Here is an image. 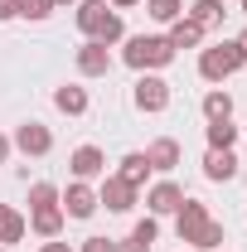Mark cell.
I'll return each mask as SVG.
<instances>
[{
  "label": "cell",
  "mask_w": 247,
  "mask_h": 252,
  "mask_svg": "<svg viewBox=\"0 0 247 252\" xmlns=\"http://www.w3.org/2000/svg\"><path fill=\"white\" fill-rule=\"evenodd\" d=\"M97 204H107L112 214H131L136 209V185H126L122 175H107L102 189H97Z\"/></svg>",
  "instance_id": "9c48e42d"
},
{
  "label": "cell",
  "mask_w": 247,
  "mask_h": 252,
  "mask_svg": "<svg viewBox=\"0 0 247 252\" xmlns=\"http://www.w3.org/2000/svg\"><path fill=\"white\" fill-rule=\"evenodd\" d=\"M185 15H189L204 34H209V30H218V25H223V15H228V10H223V0H194Z\"/></svg>",
  "instance_id": "2e32d148"
},
{
  "label": "cell",
  "mask_w": 247,
  "mask_h": 252,
  "mask_svg": "<svg viewBox=\"0 0 247 252\" xmlns=\"http://www.w3.org/2000/svg\"><path fill=\"white\" fill-rule=\"evenodd\" d=\"M243 49H238V39H223V44H209L204 54H199V78L204 83H223V78H233L238 68H243Z\"/></svg>",
  "instance_id": "277c9868"
},
{
  "label": "cell",
  "mask_w": 247,
  "mask_h": 252,
  "mask_svg": "<svg viewBox=\"0 0 247 252\" xmlns=\"http://www.w3.org/2000/svg\"><path fill=\"white\" fill-rule=\"evenodd\" d=\"M117 175H122L126 185H146V175H151V160H146V151H131V156H122V170H117Z\"/></svg>",
  "instance_id": "d6986e66"
},
{
  "label": "cell",
  "mask_w": 247,
  "mask_h": 252,
  "mask_svg": "<svg viewBox=\"0 0 247 252\" xmlns=\"http://www.w3.org/2000/svg\"><path fill=\"white\" fill-rule=\"evenodd\" d=\"M0 20H20V0H0Z\"/></svg>",
  "instance_id": "83f0119b"
},
{
  "label": "cell",
  "mask_w": 247,
  "mask_h": 252,
  "mask_svg": "<svg viewBox=\"0 0 247 252\" xmlns=\"http://www.w3.org/2000/svg\"><path fill=\"white\" fill-rule=\"evenodd\" d=\"M54 107H59L63 117H83V112H88V88H78V83H63L59 93H54Z\"/></svg>",
  "instance_id": "e0dca14e"
},
{
  "label": "cell",
  "mask_w": 247,
  "mask_h": 252,
  "mask_svg": "<svg viewBox=\"0 0 247 252\" xmlns=\"http://www.w3.org/2000/svg\"><path fill=\"white\" fill-rule=\"evenodd\" d=\"M0 252H5V248H0Z\"/></svg>",
  "instance_id": "e575fe53"
},
{
  "label": "cell",
  "mask_w": 247,
  "mask_h": 252,
  "mask_svg": "<svg viewBox=\"0 0 247 252\" xmlns=\"http://www.w3.org/2000/svg\"><path fill=\"white\" fill-rule=\"evenodd\" d=\"M131 233H136V238H146V243H155V238H160V223H155V219H141Z\"/></svg>",
  "instance_id": "d4e9b609"
},
{
  "label": "cell",
  "mask_w": 247,
  "mask_h": 252,
  "mask_svg": "<svg viewBox=\"0 0 247 252\" xmlns=\"http://www.w3.org/2000/svg\"><path fill=\"white\" fill-rule=\"evenodd\" d=\"M180 204H185V189L175 185V180H160V185H151V189H146V209H151V219L180 214Z\"/></svg>",
  "instance_id": "ba28073f"
},
{
  "label": "cell",
  "mask_w": 247,
  "mask_h": 252,
  "mask_svg": "<svg viewBox=\"0 0 247 252\" xmlns=\"http://www.w3.org/2000/svg\"><path fill=\"white\" fill-rule=\"evenodd\" d=\"M63 219H68V214H63L59 204H49V209H30V228L39 233V238H59V233H63Z\"/></svg>",
  "instance_id": "9a60e30c"
},
{
  "label": "cell",
  "mask_w": 247,
  "mask_h": 252,
  "mask_svg": "<svg viewBox=\"0 0 247 252\" xmlns=\"http://www.w3.org/2000/svg\"><path fill=\"white\" fill-rule=\"evenodd\" d=\"M131 5H141V0H112V10H131Z\"/></svg>",
  "instance_id": "4dcf8cb0"
},
{
  "label": "cell",
  "mask_w": 247,
  "mask_h": 252,
  "mask_svg": "<svg viewBox=\"0 0 247 252\" xmlns=\"http://www.w3.org/2000/svg\"><path fill=\"white\" fill-rule=\"evenodd\" d=\"M78 73H83V78H107V73H112V49L97 44V39H88V44L78 49Z\"/></svg>",
  "instance_id": "30bf717a"
},
{
  "label": "cell",
  "mask_w": 247,
  "mask_h": 252,
  "mask_svg": "<svg viewBox=\"0 0 247 252\" xmlns=\"http://www.w3.org/2000/svg\"><path fill=\"white\" fill-rule=\"evenodd\" d=\"M204 117H209V122H233V97L223 93V88L204 93Z\"/></svg>",
  "instance_id": "ffe728a7"
},
{
  "label": "cell",
  "mask_w": 247,
  "mask_h": 252,
  "mask_svg": "<svg viewBox=\"0 0 247 252\" xmlns=\"http://www.w3.org/2000/svg\"><path fill=\"white\" fill-rule=\"evenodd\" d=\"M131 102H136L141 112H151V117H155V112H165V107H170V83H165L160 73H141V78H136Z\"/></svg>",
  "instance_id": "5b68a950"
},
{
  "label": "cell",
  "mask_w": 247,
  "mask_h": 252,
  "mask_svg": "<svg viewBox=\"0 0 247 252\" xmlns=\"http://www.w3.org/2000/svg\"><path fill=\"white\" fill-rule=\"evenodd\" d=\"M10 151H15V141H10V136H0V165L10 160Z\"/></svg>",
  "instance_id": "f546056e"
},
{
  "label": "cell",
  "mask_w": 247,
  "mask_h": 252,
  "mask_svg": "<svg viewBox=\"0 0 247 252\" xmlns=\"http://www.w3.org/2000/svg\"><path fill=\"white\" fill-rule=\"evenodd\" d=\"M20 15L39 25V20H49V15H54V0H20Z\"/></svg>",
  "instance_id": "cb8c5ba5"
},
{
  "label": "cell",
  "mask_w": 247,
  "mask_h": 252,
  "mask_svg": "<svg viewBox=\"0 0 247 252\" xmlns=\"http://www.w3.org/2000/svg\"><path fill=\"white\" fill-rule=\"evenodd\" d=\"M78 252H117V243H112V238H83Z\"/></svg>",
  "instance_id": "484cf974"
},
{
  "label": "cell",
  "mask_w": 247,
  "mask_h": 252,
  "mask_svg": "<svg viewBox=\"0 0 247 252\" xmlns=\"http://www.w3.org/2000/svg\"><path fill=\"white\" fill-rule=\"evenodd\" d=\"M165 39H170V49L180 54V49H199V44H204V30H199L189 15H180V20L170 25V34H165Z\"/></svg>",
  "instance_id": "5bb4252c"
},
{
  "label": "cell",
  "mask_w": 247,
  "mask_h": 252,
  "mask_svg": "<svg viewBox=\"0 0 247 252\" xmlns=\"http://www.w3.org/2000/svg\"><path fill=\"white\" fill-rule=\"evenodd\" d=\"M146 160H151V170H160V175H170V170L180 165V141H175V136H160V141H151V151H146Z\"/></svg>",
  "instance_id": "7c38bea8"
},
{
  "label": "cell",
  "mask_w": 247,
  "mask_h": 252,
  "mask_svg": "<svg viewBox=\"0 0 247 252\" xmlns=\"http://www.w3.org/2000/svg\"><path fill=\"white\" fill-rule=\"evenodd\" d=\"M243 15H247V0H243Z\"/></svg>",
  "instance_id": "836d02e7"
},
{
  "label": "cell",
  "mask_w": 247,
  "mask_h": 252,
  "mask_svg": "<svg viewBox=\"0 0 247 252\" xmlns=\"http://www.w3.org/2000/svg\"><path fill=\"white\" fill-rule=\"evenodd\" d=\"M238 49H243V59H247V30H243V34H238Z\"/></svg>",
  "instance_id": "1f68e13d"
},
{
  "label": "cell",
  "mask_w": 247,
  "mask_h": 252,
  "mask_svg": "<svg viewBox=\"0 0 247 252\" xmlns=\"http://www.w3.org/2000/svg\"><path fill=\"white\" fill-rule=\"evenodd\" d=\"M59 5H78V0H54V10H59Z\"/></svg>",
  "instance_id": "d6a6232c"
},
{
  "label": "cell",
  "mask_w": 247,
  "mask_h": 252,
  "mask_svg": "<svg viewBox=\"0 0 247 252\" xmlns=\"http://www.w3.org/2000/svg\"><path fill=\"white\" fill-rule=\"evenodd\" d=\"M78 30L88 34V39H97V44H107V49L126 39L122 15H117L107 0H78Z\"/></svg>",
  "instance_id": "7a4b0ae2"
},
{
  "label": "cell",
  "mask_w": 247,
  "mask_h": 252,
  "mask_svg": "<svg viewBox=\"0 0 247 252\" xmlns=\"http://www.w3.org/2000/svg\"><path fill=\"white\" fill-rule=\"evenodd\" d=\"M146 10H151V20H160V25H175L185 15V0H146Z\"/></svg>",
  "instance_id": "7402d4cb"
},
{
  "label": "cell",
  "mask_w": 247,
  "mask_h": 252,
  "mask_svg": "<svg viewBox=\"0 0 247 252\" xmlns=\"http://www.w3.org/2000/svg\"><path fill=\"white\" fill-rule=\"evenodd\" d=\"M59 209L68 214V219H93L102 204H97V189L88 185V180H73V185L59 194Z\"/></svg>",
  "instance_id": "8992f818"
},
{
  "label": "cell",
  "mask_w": 247,
  "mask_h": 252,
  "mask_svg": "<svg viewBox=\"0 0 247 252\" xmlns=\"http://www.w3.org/2000/svg\"><path fill=\"white\" fill-rule=\"evenodd\" d=\"M49 204H59V189L49 185V180L30 185V209H49Z\"/></svg>",
  "instance_id": "603a6c76"
},
{
  "label": "cell",
  "mask_w": 247,
  "mask_h": 252,
  "mask_svg": "<svg viewBox=\"0 0 247 252\" xmlns=\"http://www.w3.org/2000/svg\"><path fill=\"white\" fill-rule=\"evenodd\" d=\"M238 146V126L233 122H209V151H233Z\"/></svg>",
  "instance_id": "44dd1931"
},
{
  "label": "cell",
  "mask_w": 247,
  "mask_h": 252,
  "mask_svg": "<svg viewBox=\"0 0 247 252\" xmlns=\"http://www.w3.org/2000/svg\"><path fill=\"white\" fill-rule=\"evenodd\" d=\"M126 68H136V73H155V68H165V63H175V49H170V39L165 34H131L122 49Z\"/></svg>",
  "instance_id": "3957f363"
},
{
  "label": "cell",
  "mask_w": 247,
  "mask_h": 252,
  "mask_svg": "<svg viewBox=\"0 0 247 252\" xmlns=\"http://www.w3.org/2000/svg\"><path fill=\"white\" fill-rule=\"evenodd\" d=\"M175 233H180V243L199 252H218L228 243V233H223V223L209 214V204H199V199H185L180 204V214H175Z\"/></svg>",
  "instance_id": "6da1fadb"
},
{
  "label": "cell",
  "mask_w": 247,
  "mask_h": 252,
  "mask_svg": "<svg viewBox=\"0 0 247 252\" xmlns=\"http://www.w3.org/2000/svg\"><path fill=\"white\" fill-rule=\"evenodd\" d=\"M39 252H73V248H68V243H59V238H49V243H44Z\"/></svg>",
  "instance_id": "f1b7e54d"
},
{
  "label": "cell",
  "mask_w": 247,
  "mask_h": 252,
  "mask_svg": "<svg viewBox=\"0 0 247 252\" xmlns=\"http://www.w3.org/2000/svg\"><path fill=\"white\" fill-rule=\"evenodd\" d=\"M15 151H25V156H49L54 151V131L44 122H25V126H15Z\"/></svg>",
  "instance_id": "52a82bcc"
},
{
  "label": "cell",
  "mask_w": 247,
  "mask_h": 252,
  "mask_svg": "<svg viewBox=\"0 0 247 252\" xmlns=\"http://www.w3.org/2000/svg\"><path fill=\"white\" fill-rule=\"evenodd\" d=\"M233 175H238V156H233V151H209V156H204V180L228 185Z\"/></svg>",
  "instance_id": "4fadbf2b"
},
{
  "label": "cell",
  "mask_w": 247,
  "mask_h": 252,
  "mask_svg": "<svg viewBox=\"0 0 247 252\" xmlns=\"http://www.w3.org/2000/svg\"><path fill=\"white\" fill-rule=\"evenodd\" d=\"M155 243H146V238H136V233H131V238H126V243H117V252H151Z\"/></svg>",
  "instance_id": "4316f807"
},
{
  "label": "cell",
  "mask_w": 247,
  "mask_h": 252,
  "mask_svg": "<svg viewBox=\"0 0 247 252\" xmlns=\"http://www.w3.org/2000/svg\"><path fill=\"white\" fill-rule=\"evenodd\" d=\"M68 170H73V180H97V175H107V156L97 146H78L68 156Z\"/></svg>",
  "instance_id": "8fae6325"
},
{
  "label": "cell",
  "mask_w": 247,
  "mask_h": 252,
  "mask_svg": "<svg viewBox=\"0 0 247 252\" xmlns=\"http://www.w3.org/2000/svg\"><path fill=\"white\" fill-rule=\"evenodd\" d=\"M25 233H30V223L20 219V214H15L10 204H0V248H10V243H20Z\"/></svg>",
  "instance_id": "ac0fdd59"
}]
</instances>
